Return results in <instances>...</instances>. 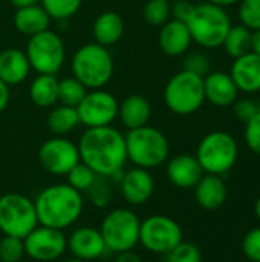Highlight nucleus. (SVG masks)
<instances>
[{"mask_svg": "<svg viewBox=\"0 0 260 262\" xmlns=\"http://www.w3.org/2000/svg\"><path fill=\"white\" fill-rule=\"evenodd\" d=\"M80 161L97 175L118 181L127 163L126 138L113 126L86 129L78 143Z\"/></svg>", "mask_w": 260, "mask_h": 262, "instance_id": "1", "label": "nucleus"}, {"mask_svg": "<svg viewBox=\"0 0 260 262\" xmlns=\"http://www.w3.org/2000/svg\"><path fill=\"white\" fill-rule=\"evenodd\" d=\"M38 224L57 230L72 227L83 215L84 196L67 183L44 187L34 200Z\"/></svg>", "mask_w": 260, "mask_h": 262, "instance_id": "2", "label": "nucleus"}, {"mask_svg": "<svg viewBox=\"0 0 260 262\" xmlns=\"http://www.w3.org/2000/svg\"><path fill=\"white\" fill-rule=\"evenodd\" d=\"M126 138V152L127 161L135 167L141 169H156L167 163L170 155V143L162 130L146 124L138 129L127 130Z\"/></svg>", "mask_w": 260, "mask_h": 262, "instance_id": "3", "label": "nucleus"}, {"mask_svg": "<svg viewBox=\"0 0 260 262\" xmlns=\"http://www.w3.org/2000/svg\"><path fill=\"white\" fill-rule=\"evenodd\" d=\"M113 57L109 48L95 41L80 46L70 60L72 77L89 91L103 89L113 77Z\"/></svg>", "mask_w": 260, "mask_h": 262, "instance_id": "4", "label": "nucleus"}, {"mask_svg": "<svg viewBox=\"0 0 260 262\" xmlns=\"http://www.w3.org/2000/svg\"><path fill=\"white\" fill-rule=\"evenodd\" d=\"M187 26L195 43L207 49H216L222 46L233 25L225 8L205 2L195 6Z\"/></svg>", "mask_w": 260, "mask_h": 262, "instance_id": "5", "label": "nucleus"}, {"mask_svg": "<svg viewBox=\"0 0 260 262\" xmlns=\"http://www.w3.org/2000/svg\"><path fill=\"white\" fill-rule=\"evenodd\" d=\"M195 157L204 173L222 177L236 166L239 158V146L231 134L213 130L199 141Z\"/></svg>", "mask_w": 260, "mask_h": 262, "instance_id": "6", "label": "nucleus"}, {"mask_svg": "<svg viewBox=\"0 0 260 262\" xmlns=\"http://www.w3.org/2000/svg\"><path fill=\"white\" fill-rule=\"evenodd\" d=\"M164 103L175 115L187 117L198 112L205 103L204 77L185 69L176 72L164 88Z\"/></svg>", "mask_w": 260, "mask_h": 262, "instance_id": "7", "label": "nucleus"}, {"mask_svg": "<svg viewBox=\"0 0 260 262\" xmlns=\"http://www.w3.org/2000/svg\"><path fill=\"white\" fill-rule=\"evenodd\" d=\"M139 227L141 220L132 209L116 207L110 210L100 226L107 252L116 255L133 250L139 244Z\"/></svg>", "mask_w": 260, "mask_h": 262, "instance_id": "8", "label": "nucleus"}, {"mask_svg": "<svg viewBox=\"0 0 260 262\" xmlns=\"http://www.w3.org/2000/svg\"><path fill=\"white\" fill-rule=\"evenodd\" d=\"M37 226L35 204L31 198L15 192L0 196V232L3 235L23 239Z\"/></svg>", "mask_w": 260, "mask_h": 262, "instance_id": "9", "label": "nucleus"}, {"mask_svg": "<svg viewBox=\"0 0 260 262\" xmlns=\"http://www.w3.org/2000/svg\"><path fill=\"white\" fill-rule=\"evenodd\" d=\"M25 54L29 60L31 69L37 74L57 75L66 61L64 41L51 29L29 37Z\"/></svg>", "mask_w": 260, "mask_h": 262, "instance_id": "10", "label": "nucleus"}, {"mask_svg": "<svg viewBox=\"0 0 260 262\" xmlns=\"http://www.w3.org/2000/svg\"><path fill=\"white\" fill-rule=\"evenodd\" d=\"M181 241L184 233L173 218L167 215H152L141 221L139 227V244L155 255H167Z\"/></svg>", "mask_w": 260, "mask_h": 262, "instance_id": "11", "label": "nucleus"}, {"mask_svg": "<svg viewBox=\"0 0 260 262\" xmlns=\"http://www.w3.org/2000/svg\"><path fill=\"white\" fill-rule=\"evenodd\" d=\"M118 100L104 89H90L77 106L80 124L86 129L112 126L118 118Z\"/></svg>", "mask_w": 260, "mask_h": 262, "instance_id": "12", "label": "nucleus"}, {"mask_svg": "<svg viewBox=\"0 0 260 262\" xmlns=\"http://www.w3.org/2000/svg\"><path fill=\"white\" fill-rule=\"evenodd\" d=\"M38 163L51 175L63 177L80 163L78 146L66 137H52L46 140L37 154Z\"/></svg>", "mask_w": 260, "mask_h": 262, "instance_id": "13", "label": "nucleus"}, {"mask_svg": "<svg viewBox=\"0 0 260 262\" xmlns=\"http://www.w3.org/2000/svg\"><path fill=\"white\" fill-rule=\"evenodd\" d=\"M25 255L37 262L58 261L67 252V238L63 230L37 226L26 238Z\"/></svg>", "mask_w": 260, "mask_h": 262, "instance_id": "14", "label": "nucleus"}, {"mask_svg": "<svg viewBox=\"0 0 260 262\" xmlns=\"http://www.w3.org/2000/svg\"><path fill=\"white\" fill-rule=\"evenodd\" d=\"M118 183L124 201L136 207L149 203L156 189V183L150 170L141 167H132L123 172Z\"/></svg>", "mask_w": 260, "mask_h": 262, "instance_id": "15", "label": "nucleus"}, {"mask_svg": "<svg viewBox=\"0 0 260 262\" xmlns=\"http://www.w3.org/2000/svg\"><path fill=\"white\" fill-rule=\"evenodd\" d=\"M67 250L74 258L90 262L103 258L107 253L100 229L92 226H81L67 236Z\"/></svg>", "mask_w": 260, "mask_h": 262, "instance_id": "16", "label": "nucleus"}, {"mask_svg": "<svg viewBox=\"0 0 260 262\" xmlns=\"http://www.w3.org/2000/svg\"><path fill=\"white\" fill-rule=\"evenodd\" d=\"M166 175L170 184L178 189L188 190L199 183V180L204 177V170L195 155L179 154L167 160Z\"/></svg>", "mask_w": 260, "mask_h": 262, "instance_id": "17", "label": "nucleus"}, {"mask_svg": "<svg viewBox=\"0 0 260 262\" xmlns=\"http://www.w3.org/2000/svg\"><path fill=\"white\" fill-rule=\"evenodd\" d=\"M205 101L216 107L231 106L239 95V89L234 84L231 75L224 71H210L204 77Z\"/></svg>", "mask_w": 260, "mask_h": 262, "instance_id": "18", "label": "nucleus"}, {"mask_svg": "<svg viewBox=\"0 0 260 262\" xmlns=\"http://www.w3.org/2000/svg\"><path fill=\"white\" fill-rule=\"evenodd\" d=\"M230 75L239 92H260V55L254 52H247L245 55L234 58Z\"/></svg>", "mask_w": 260, "mask_h": 262, "instance_id": "19", "label": "nucleus"}, {"mask_svg": "<svg viewBox=\"0 0 260 262\" xmlns=\"http://www.w3.org/2000/svg\"><path fill=\"white\" fill-rule=\"evenodd\" d=\"M193 190L198 206L205 210L221 209L228 198L227 184L219 175L204 173L199 183L193 187Z\"/></svg>", "mask_w": 260, "mask_h": 262, "instance_id": "20", "label": "nucleus"}, {"mask_svg": "<svg viewBox=\"0 0 260 262\" xmlns=\"http://www.w3.org/2000/svg\"><path fill=\"white\" fill-rule=\"evenodd\" d=\"M158 43L164 54L170 57H179L190 49L193 40L187 23L170 18L166 25L161 26Z\"/></svg>", "mask_w": 260, "mask_h": 262, "instance_id": "21", "label": "nucleus"}, {"mask_svg": "<svg viewBox=\"0 0 260 262\" xmlns=\"http://www.w3.org/2000/svg\"><path fill=\"white\" fill-rule=\"evenodd\" d=\"M31 71L29 60L23 49L6 48L0 51V80L9 88L23 83Z\"/></svg>", "mask_w": 260, "mask_h": 262, "instance_id": "22", "label": "nucleus"}, {"mask_svg": "<svg viewBox=\"0 0 260 262\" xmlns=\"http://www.w3.org/2000/svg\"><path fill=\"white\" fill-rule=\"evenodd\" d=\"M118 118L127 130L143 127L152 118V104L144 95L132 94L120 103Z\"/></svg>", "mask_w": 260, "mask_h": 262, "instance_id": "23", "label": "nucleus"}, {"mask_svg": "<svg viewBox=\"0 0 260 262\" xmlns=\"http://www.w3.org/2000/svg\"><path fill=\"white\" fill-rule=\"evenodd\" d=\"M51 17L43 9L40 3L25 8H17L12 15L14 28L26 37H32L35 34H40L51 26Z\"/></svg>", "mask_w": 260, "mask_h": 262, "instance_id": "24", "label": "nucleus"}, {"mask_svg": "<svg viewBox=\"0 0 260 262\" xmlns=\"http://www.w3.org/2000/svg\"><path fill=\"white\" fill-rule=\"evenodd\" d=\"M124 18L116 11H104L93 20L92 35L93 41L101 46H113L124 34Z\"/></svg>", "mask_w": 260, "mask_h": 262, "instance_id": "25", "label": "nucleus"}, {"mask_svg": "<svg viewBox=\"0 0 260 262\" xmlns=\"http://www.w3.org/2000/svg\"><path fill=\"white\" fill-rule=\"evenodd\" d=\"M31 101L43 109L58 103V78L57 75L38 74L29 84Z\"/></svg>", "mask_w": 260, "mask_h": 262, "instance_id": "26", "label": "nucleus"}, {"mask_svg": "<svg viewBox=\"0 0 260 262\" xmlns=\"http://www.w3.org/2000/svg\"><path fill=\"white\" fill-rule=\"evenodd\" d=\"M46 124L51 134H54V137H64L70 134L80 124L77 107L64 106V104L54 107L48 115Z\"/></svg>", "mask_w": 260, "mask_h": 262, "instance_id": "27", "label": "nucleus"}, {"mask_svg": "<svg viewBox=\"0 0 260 262\" xmlns=\"http://www.w3.org/2000/svg\"><path fill=\"white\" fill-rule=\"evenodd\" d=\"M222 48L231 58H238L247 52H251V29L242 23L231 26L222 43Z\"/></svg>", "mask_w": 260, "mask_h": 262, "instance_id": "28", "label": "nucleus"}, {"mask_svg": "<svg viewBox=\"0 0 260 262\" xmlns=\"http://www.w3.org/2000/svg\"><path fill=\"white\" fill-rule=\"evenodd\" d=\"M87 88L78 81L75 77H66L63 80H58V101L64 106L77 107L84 95L87 94Z\"/></svg>", "mask_w": 260, "mask_h": 262, "instance_id": "29", "label": "nucleus"}, {"mask_svg": "<svg viewBox=\"0 0 260 262\" xmlns=\"http://www.w3.org/2000/svg\"><path fill=\"white\" fill-rule=\"evenodd\" d=\"M40 5L48 12L51 20L64 21L80 11L83 0H40Z\"/></svg>", "mask_w": 260, "mask_h": 262, "instance_id": "30", "label": "nucleus"}, {"mask_svg": "<svg viewBox=\"0 0 260 262\" xmlns=\"http://www.w3.org/2000/svg\"><path fill=\"white\" fill-rule=\"evenodd\" d=\"M143 17L150 26L161 28L172 18V3L169 0H149L143 8Z\"/></svg>", "mask_w": 260, "mask_h": 262, "instance_id": "31", "label": "nucleus"}, {"mask_svg": "<svg viewBox=\"0 0 260 262\" xmlns=\"http://www.w3.org/2000/svg\"><path fill=\"white\" fill-rule=\"evenodd\" d=\"M87 200L92 206L98 209H104L112 201V187H110V178L106 177H97L93 184L86 192Z\"/></svg>", "mask_w": 260, "mask_h": 262, "instance_id": "32", "label": "nucleus"}, {"mask_svg": "<svg viewBox=\"0 0 260 262\" xmlns=\"http://www.w3.org/2000/svg\"><path fill=\"white\" fill-rule=\"evenodd\" d=\"M66 177H67V184L70 187H74L75 190H78L81 193H86L98 175L90 167H87L84 163L80 161L77 166H74L69 170V173Z\"/></svg>", "mask_w": 260, "mask_h": 262, "instance_id": "33", "label": "nucleus"}, {"mask_svg": "<svg viewBox=\"0 0 260 262\" xmlns=\"http://www.w3.org/2000/svg\"><path fill=\"white\" fill-rule=\"evenodd\" d=\"M164 262H202V253L193 243L181 241L173 250L164 255Z\"/></svg>", "mask_w": 260, "mask_h": 262, "instance_id": "34", "label": "nucleus"}, {"mask_svg": "<svg viewBox=\"0 0 260 262\" xmlns=\"http://www.w3.org/2000/svg\"><path fill=\"white\" fill-rule=\"evenodd\" d=\"M25 256V243L21 238L6 236L0 239V262H20Z\"/></svg>", "mask_w": 260, "mask_h": 262, "instance_id": "35", "label": "nucleus"}, {"mask_svg": "<svg viewBox=\"0 0 260 262\" xmlns=\"http://www.w3.org/2000/svg\"><path fill=\"white\" fill-rule=\"evenodd\" d=\"M239 3L241 23L251 31L260 29V0H241Z\"/></svg>", "mask_w": 260, "mask_h": 262, "instance_id": "36", "label": "nucleus"}, {"mask_svg": "<svg viewBox=\"0 0 260 262\" xmlns=\"http://www.w3.org/2000/svg\"><path fill=\"white\" fill-rule=\"evenodd\" d=\"M244 138L247 147L256 155H260V111L245 123Z\"/></svg>", "mask_w": 260, "mask_h": 262, "instance_id": "37", "label": "nucleus"}, {"mask_svg": "<svg viewBox=\"0 0 260 262\" xmlns=\"http://www.w3.org/2000/svg\"><path fill=\"white\" fill-rule=\"evenodd\" d=\"M184 69L190 71L193 74H198L201 77H205L211 71V61L210 58L202 52H193L188 54L184 60Z\"/></svg>", "mask_w": 260, "mask_h": 262, "instance_id": "38", "label": "nucleus"}, {"mask_svg": "<svg viewBox=\"0 0 260 262\" xmlns=\"http://www.w3.org/2000/svg\"><path fill=\"white\" fill-rule=\"evenodd\" d=\"M242 252L247 259L260 262V227L250 230L242 239Z\"/></svg>", "mask_w": 260, "mask_h": 262, "instance_id": "39", "label": "nucleus"}, {"mask_svg": "<svg viewBox=\"0 0 260 262\" xmlns=\"http://www.w3.org/2000/svg\"><path fill=\"white\" fill-rule=\"evenodd\" d=\"M233 104H234V115L244 123H247L250 118H253L260 111L259 104L253 100H248V98L236 100Z\"/></svg>", "mask_w": 260, "mask_h": 262, "instance_id": "40", "label": "nucleus"}, {"mask_svg": "<svg viewBox=\"0 0 260 262\" xmlns=\"http://www.w3.org/2000/svg\"><path fill=\"white\" fill-rule=\"evenodd\" d=\"M195 3H192V0H182V2H175L172 3V18L187 23L195 11Z\"/></svg>", "mask_w": 260, "mask_h": 262, "instance_id": "41", "label": "nucleus"}, {"mask_svg": "<svg viewBox=\"0 0 260 262\" xmlns=\"http://www.w3.org/2000/svg\"><path fill=\"white\" fill-rule=\"evenodd\" d=\"M9 98H11V89L5 81L0 80V114L8 107Z\"/></svg>", "mask_w": 260, "mask_h": 262, "instance_id": "42", "label": "nucleus"}, {"mask_svg": "<svg viewBox=\"0 0 260 262\" xmlns=\"http://www.w3.org/2000/svg\"><path fill=\"white\" fill-rule=\"evenodd\" d=\"M113 262H143V259H141V258H139V255H136L133 250H129V252L116 253L115 261Z\"/></svg>", "mask_w": 260, "mask_h": 262, "instance_id": "43", "label": "nucleus"}, {"mask_svg": "<svg viewBox=\"0 0 260 262\" xmlns=\"http://www.w3.org/2000/svg\"><path fill=\"white\" fill-rule=\"evenodd\" d=\"M251 52L260 55V29L251 31Z\"/></svg>", "mask_w": 260, "mask_h": 262, "instance_id": "44", "label": "nucleus"}, {"mask_svg": "<svg viewBox=\"0 0 260 262\" xmlns=\"http://www.w3.org/2000/svg\"><path fill=\"white\" fill-rule=\"evenodd\" d=\"M9 3L12 6H15V9H17V8H25V6L37 5V3H40V0H9Z\"/></svg>", "mask_w": 260, "mask_h": 262, "instance_id": "45", "label": "nucleus"}, {"mask_svg": "<svg viewBox=\"0 0 260 262\" xmlns=\"http://www.w3.org/2000/svg\"><path fill=\"white\" fill-rule=\"evenodd\" d=\"M208 3H213L216 6H221V8H227V6H233V5H238L241 0H207Z\"/></svg>", "mask_w": 260, "mask_h": 262, "instance_id": "46", "label": "nucleus"}, {"mask_svg": "<svg viewBox=\"0 0 260 262\" xmlns=\"http://www.w3.org/2000/svg\"><path fill=\"white\" fill-rule=\"evenodd\" d=\"M254 213H256L257 220H259V221H260V196H259V198H257L256 204H254Z\"/></svg>", "mask_w": 260, "mask_h": 262, "instance_id": "47", "label": "nucleus"}, {"mask_svg": "<svg viewBox=\"0 0 260 262\" xmlns=\"http://www.w3.org/2000/svg\"><path fill=\"white\" fill-rule=\"evenodd\" d=\"M61 262H86V261H81V259H78V258H67V259H63Z\"/></svg>", "mask_w": 260, "mask_h": 262, "instance_id": "48", "label": "nucleus"}, {"mask_svg": "<svg viewBox=\"0 0 260 262\" xmlns=\"http://www.w3.org/2000/svg\"><path fill=\"white\" fill-rule=\"evenodd\" d=\"M170 3H175V2H182V0H169Z\"/></svg>", "mask_w": 260, "mask_h": 262, "instance_id": "49", "label": "nucleus"}]
</instances>
